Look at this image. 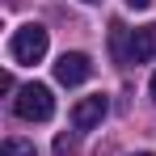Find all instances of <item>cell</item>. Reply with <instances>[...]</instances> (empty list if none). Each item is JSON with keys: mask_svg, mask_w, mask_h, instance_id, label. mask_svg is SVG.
I'll return each mask as SVG.
<instances>
[{"mask_svg": "<svg viewBox=\"0 0 156 156\" xmlns=\"http://www.w3.org/2000/svg\"><path fill=\"white\" fill-rule=\"evenodd\" d=\"M105 110H110L105 93H93V97H84V101H76V105H72V127H76V131H93V127L105 118Z\"/></svg>", "mask_w": 156, "mask_h": 156, "instance_id": "obj_4", "label": "cell"}, {"mask_svg": "<svg viewBox=\"0 0 156 156\" xmlns=\"http://www.w3.org/2000/svg\"><path fill=\"white\" fill-rule=\"evenodd\" d=\"M84 4H97V0H84Z\"/></svg>", "mask_w": 156, "mask_h": 156, "instance_id": "obj_11", "label": "cell"}, {"mask_svg": "<svg viewBox=\"0 0 156 156\" xmlns=\"http://www.w3.org/2000/svg\"><path fill=\"white\" fill-rule=\"evenodd\" d=\"M110 51H114L118 63H131V38H127V26H122V21L110 26Z\"/></svg>", "mask_w": 156, "mask_h": 156, "instance_id": "obj_6", "label": "cell"}, {"mask_svg": "<svg viewBox=\"0 0 156 156\" xmlns=\"http://www.w3.org/2000/svg\"><path fill=\"white\" fill-rule=\"evenodd\" d=\"M156 59V26L131 30V63H152Z\"/></svg>", "mask_w": 156, "mask_h": 156, "instance_id": "obj_5", "label": "cell"}, {"mask_svg": "<svg viewBox=\"0 0 156 156\" xmlns=\"http://www.w3.org/2000/svg\"><path fill=\"white\" fill-rule=\"evenodd\" d=\"M135 156H156V152H135Z\"/></svg>", "mask_w": 156, "mask_h": 156, "instance_id": "obj_10", "label": "cell"}, {"mask_svg": "<svg viewBox=\"0 0 156 156\" xmlns=\"http://www.w3.org/2000/svg\"><path fill=\"white\" fill-rule=\"evenodd\" d=\"M13 114L21 118V122H47L55 114V97L47 84H26V89H17V97H13Z\"/></svg>", "mask_w": 156, "mask_h": 156, "instance_id": "obj_1", "label": "cell"}, {"mask_svg": "<svg viewBox=\"0 0 156 156\" xmlns=\"http://www.w3.org/2000/svg\"><path fill=\"white\" fill-rule=\"evenodd\" d=\"M131 9H148V4H152V0H127Z\"/></svg>", "mask_w": 156, "mask_h": 156, "instance_id": "obj_8", "label": "cell"}, {"mask_svg": "<svg viewBox=\"0 0 156 156\" xmlns=\"http://www.w3.org/2000/svg\"><path fill=\"white\" fill-rule=\"evenodd\" d=\"M0 152L4 156H34V144H30V139H4Z\"/></svg>", "mask_w": 156, "mask_h": 156, "instance_id": "obj_7", "label": "cell"}, {"mask_svg": "<svg viewBox=\"0 0 156 156\" xmlns=\"http://www.w3.org/2000/svg\"><path fill=\"white\" fill-rule=\"evenodd\" d=\"M89 76H93V59L84 51H63L55 59V80H59V84L72 89V84H84Z\"/></svg>", "mask_w": 156, "mask_h": 156, "instance_id": "obj_3", "label": "cell"}, {"mask_svg": "<svg viewBox=\"0 0 156 156\" xmlns=\"http://www.w3.org/2000/svg\"><path fill=\"white\" fill-rule=\"evenodd\" d=\"M47 47H51V34H47V26H38V21L13 30V38H9L13 63H38V59L47 55Z\"/></svg>", "mask_w": 156, "mask_h": 156, "instance_id": "obj_2", "label": "cell"}, {"mask_svg": "<svg viewBox=\"0 0 156 156\" xmlns=\"http://www.w3.org/2000/svg\"><path fill=\"white\" fill-rule=\"evenodd\" d=\"M148 93H152V101H156V72H152V80H148Z\"/></svg>", "mask_w": 156, "mask_h": 156, "instance_id": "obj_9", "label": "cell"}]
</instances>
